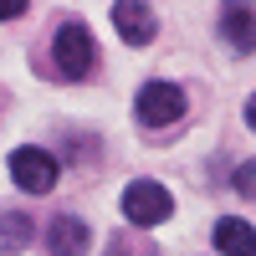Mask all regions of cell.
Returning <instances> with one entry per match:
<instances>
[{
    "instance_id": "6da1fadb",
    "label": "cell",
    "mask_w": 256,
    "mask_h": 256,
    "mask_svg": "<svg viewBox=\"0 0 256 256\" xmlns=\"http://www.w3.org/2000/svg\"><path fill=\"white\" fill-rule=\"evenodd\" d=\"M123 216L134 226H164L174 216V195H169L159 180H134L123 190Z\"/></svg>"
},
{
    "instance_id": "8992f818",
    "label": "cell",
    "mask_w": 256,
    "mask_h": 256,
    "mask_svg": "<svg viewBox=\"0 0 256 256\" xmlns=\"http://www.w3.org/2000/svg\"><path fill=\"white\" fill-rule=\"evenodd\" d=\"M46 246H52V256H88L92 230H88V220H77V216H56Z\"/></svg>"
},
{
    "instance_id": "52a82bcc",
    "label": "cell",
    "mask_w": 256,
    "mask_h": 256,
    "mask_svg": "<svg viewBox=\"0 0 256 256\" xmlns=\"http://www.w3.org/2000/svg\"><path fill=\"white\" fill-rule=\"evenodd\" d=\"M220 36L230 52H256V10L251 6H226L220 10Z\"/></svg>"
},
{
    "instance_id": "ba28073f",
    "label": "cell",
    "mask_w": 256,
    "mask_h": 256,
    "mask_svg": "<svg viewBox=\"0 0 256 256\" xmlns=\"http://www.w3.org/2000/svg\"><path fill=\"white\" fill-rule=\"evenodd\" d=\"M216 251H226V256H256V226H246L236 216L216 220Z\"/></svg>"
},
{
    "instance_id": "9c48e42d",
    "label": "cell",
    "mask_w": 256,
    "mask_h": 256,
    "mask_svg": "<svg viewBox=\"0 0 256 256\" xmlns=\"http://www.w3.org/2000/svg\"><path fill=\"white\" fill-rule=\"evenodd\" d=\"M26 241H31V220H26V216H0V246L20 251Z\"/></svg>"
},
{
    "instance_id": "7a4b0ae2",
    "label": "cell",
    "mask_w": 256,
    "mask_h": 256,
    "mask_svg": "<svg viewBox=\"0 0 256 256\" xmlns=\"http://www.w3.org/2000/svg\"><path fill=\"white\" fill-rule=\"evenodd\" d=\"M52 56H56L62 77H88V72L98 67V46H92V31L82 26V20H67V26L56 31V41H52Z\"/></svg>"
},
{
    "instance_id": "7c38bea8",
    "label": "cell",
    "mask_w": 256,
    "mask_h": 256,
    "mask_svg": "<svg viewBox=\"0 0 256 256\" xmlns=\"http://www.w3.org/2000/svg\"><path fill=\"white\" fill-rule=\"evenodd\" d=\"M246 123H251V128H256V98H251V102H246Z\"/></svg>"
},
{
    "instance_id": "30bf717a",
    "label": "cell",
    "mask_w": 256,
    "mask_h": 256,
    "mask_svg": "<svg viewBox=\"0 0 256 256\" xmlns=\"http://www.w3.org/2000/svg\"><path fill=\"white\" fill-rule=\"evenodd\" d=\"M236 190H241V195H256V159L236 169Z\"/></svg>"
},
{
    "instance_id": "3957f363",
    "label": "cell",
    "mask_w": 256,
    "mask_h": 256,
    "mask_svg": "<svg viewBox=\"0 0 256 256\" xmlns=\"http://www.w3.org/2000/svg\"><path fill=\"white\" fill-rule=\"evenodd\" d=\"M134 113H138L144 128H169V123L184 118V92L174 88V82H144Z\"/></svg>"
},
{
    "instance_id": "8fae6325",
    "label": "cell",
    "mask_w": 256,
    "mask_h": 256,
    "mask_svg": "<svg viewBox=\"0 0 256 256\" xmlns=\"http://www.w3.org/2000/svg\"><path fill=\"white\" fill-rule=\"evenodd\" d=\"M20 10H26V0H0V20H16Z\"/></svg>"
},
{
    "instance_id": "5b68a950",
    "label": "cell",
    "mask_w": 256,
    "mask_h": 256,
    "mask_svg": "<svg viewBox=\"0 0 256 256\" xmlns=\"http://www.w3.org/2000/svg\"><path fill=\"white\" fill-rule=\"evenodd\" d=\"M113 26H118V36L128 41V46H148L154 41V10L144 6V0H118L113 6Z\"/></svg>"
},
{
    "instance_id": "277c9868",
    "label": "cell",
    "mask_w": 256,
    "mask_h": 256,
    "mask_svg": "<svg viewBox=\"0 0 256 256\" xmlns=\"http://www.w3.org/2000/svg\"><path fill=\"white\" fill-rule=\"evenodd\" d=\"M56 159L46 154V148H36V144H20L16 154H10V180L26 190V195H46V190L56 184Z\"/></svg>"
}]
</instances>
